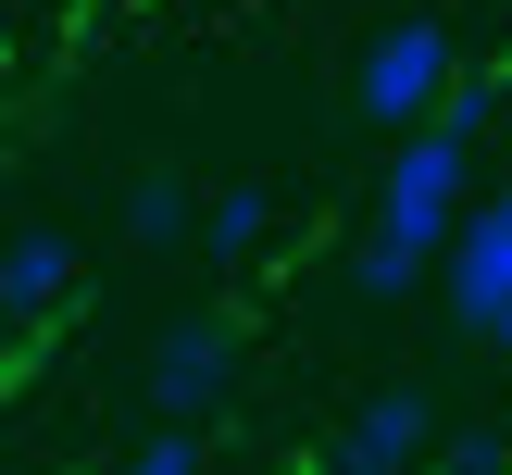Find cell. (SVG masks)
I'll return each mask as SVG.
<instances>
[{"label": "cell", "instance_id": "6da1fadb", "mask_svg": "<svg viewBox=\"0 0 512 475\" xmlns=\"http://www.w3.org/2000/svg\"><path fill=\"white\" fill-rule=\"evenodd\" d=\"M463 200H475V138H450V125H413V138L388 150V188H375V238L438 250L450 225H463Z\"/></svg>", "mask_w": 512, "mask_h": 475}, {"label": "cell", "instance_id": "5b68a950", "mask_svg": "<svg viewBox=\"0 0 512 475\" xmlns=\"http://www.w3.org/2000/svg\"><path fill=\"white\" fill-rule=\"evenodd\" d=\"M425 450H438V400H425V388H375L363 413L338 425L325 463H338V475H413Z\"/></svg>", "mask_w": 512, "mask_h": 475}, {"label": "cell", "instance_id": "30bf717a", "mask_svg": "<svg viewBox=\"0 0 512 475\" xmlns=\"http://www.w3.org/2000/svg\"><path fill=\"white\" fill-rule=\"evenodd\" d=\"M425 263H438V250H400V238H363V263H350V275H363V300H400V288H413Z\"/></svg>", "mask_w": 512, "mask_h": 475}, {"label": "cell", "instance_id": "7c38bea8", "mask_svg": "<svg viewBox=\"0 0 512 475\" xmlns=\"http://www.w3.org/2000/svg\"><path fill=\"white\" fill-rule=\"evenodd\" d=\"M425 475H512V438H488V425H475V438H450Z\"/></svg>", "mask_w": 512, "mask_h": 475}, {"label": "cell", "instance_id": "3957f363", "mask_svg": "<svg viewBox=\"0 0 512 475\" xmlns=\"http://www.w3.org/2000/svg\"><path fill=\"white\" fill-rule=\"evenodd\" d=\"M450 63H463V50H450V25H425V13H400L388 38L363 50V125H400V138H413V125L438 113V88H450Z\"/></svg>", "mask_w": 512, "mask_h": 475}, {"label": "cell", "instance_id": "8fae6325", "mask_svg": "<svg viewBox=\"0 0 512 475\" xmlns=\"http://www.w3.org/2000/svg\"><path fill=\"white\" fill-rule=\"evenodd\" d=\"M125 475H200V438L188 425H150V438L125 450Z\"/></svg>", "mask_w": 512, "mask_h": 475}, {"label": "cell", "instance_id": "277c9868", "mask_svg": "<svg viewBox=\"0 0 512 475\" xmlns=\"http://www.w3.org/2000/svg\"><path fill=\"white\" fill-rule=\"evenodd\" d=\"M225 388H238V325H225V313H175L163 350H150V413H163V425H200Z\"/></svg>", "mask_w": 512, "mask_h": 475}, {"label": "cell", "instance_id": "7a4b0ae2", "mask_svg": "<svg viewBox=\"0 0 512 475\" xmlns=\"http://www.w3.org/2000/svg\"><path fill=\"white\" fill-rule=\"evenodd\" d=\"M450 313L488 350H512V188L463 200V225H450Z\"/></svg>", "mask_w": 512, "mask_h": 475}, {"label": "cell", "instance_id": "52a82bcc", "mask_svg": "<svg viewBox=\"0 0 512 475\" xmlns=\"http://www.w3.org/2000/svg\"><path fill=\"white\" fill-rule=\"evenodd\" d=\"M188 238L213 250V263H250V250L275 238V200H263V188H213V200H200V225H188Z\"/></svg>", "mask_w": 512, "mask_h": 475}, {"label": "cell", "instance_id": "8992f818", "mask_svg": "<svg viewBox=\"0 0 512 475\" xmlns=\"http://www.w3.org/2000/svg\"><path fill=\"white\" fill-rule=\"evenodd\" d=\"M63 288H75V250L63 238H13V250H0V313H50Z\"/></svg>", "mask_w": 512, "mask_h": 475}, {"label": "cell", "instance_id": "9c48e42d", "mask_svg": "<svg viewBox=\"0 0 512 475\" xmlns=\"http://www.w3.org/2000/svg\"><path fill=\"white\" fill-rule=\"evenodd\" d=\"M500 75L488 63H450V88H438V113H425V125H450V138H488V125H500Z\"/></svg>", "mask_w": 512, "mask_h": 475}, {"label": "cell", "instance_id": "ba28073f", "mask_svg": "<svg viewBox=\"0 0 512 475\" xmlns=\"http://www.w3.org/2000/svg\"><path fill=\"white\" fill-rule=\"evenodd\" d=\"M188 225H200V200L175 188V175H138V188H125V238H138V250H175Z\"/></svg>", "mask_w": 512, "mask_h": 475}]
</instances>
